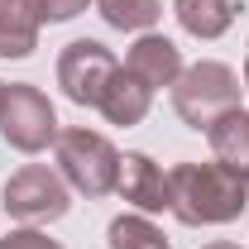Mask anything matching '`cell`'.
<instances>
[{
    "label": "cell",
    "mask_w": 249,
    "mask_h": 249,
    "mask_svg": "<svg viewBox=\"0 0 249 249\" xmlns=\"http://www.w3.org/2000/svg\"><path fill=\"white\" fill-rule=\"evenodd\" d=\"M124 201L144 216H158V211H173V187H168V173L158 168L149 154H124L120 158V182H115Z\"/></svg>",
    "instance_id": "obj_7"
},
{
    "label": "cell",
    "mask_w": 249,
    "mask_h": 249,
    "mask_svg": "<svg viewBox=\"0 0 249 249\" xmlns=\"http://www.w3.org/2000/svg\"><path fill=\"white\" fill-rule=\"evenodd\" d=\"M38 24L34 0H0V58H29L38 48Z\"/></svg>",
    "instance_id": "obj_10"
},
{
    "label": "cell",
    "mask_w": 249,
    "mask_h": 249,
    "mask_svg": "<svg viewBox=\"0 0 249 249\" xmlns=\"http://www.w3.org/2000/svg\"><path fill=\"white\" fill-rule=\"evenodd\" d=\"M173 15L192 38H220L235 24V0H173Z\"/></svg>",
    "instance_id": "obj_12"
},
{
    "label": "cell",
    "mask_w": 249,
    "mask_h": 249,
    "mask_svg": "<svg viewBox=\"0 0 249 249\" xmlns=\"http://www.w3.org/2000/svg\"><path fill=\"white\" fill-rule=\"evenodd\" d=\"M87 5H91V0H34V10H38L43 24H67V19H77Z\"/></svg>",
    "instance_id": "obj_15"
},
{
    "label": "cell",
    "mask_w": 249,
    "mask_h": 249,
    "mask_svg": "<svg viewBox=\"0 0 249 249\" xmlns=\"http://www.w3.org/2000/svg\"><path fill=\"white\" fill-rule=\"evenodd\" d=\"M0 106H5V82H0Z\"/></svg>",
    "instance_id": "obj_19"
},
{
    "label": "cell",
    "mask_w": 249,
    "mask_h": 249,
    "mask_svg": "<svg viewBox=\"0 0 249 249\" xmlns=\"http://www.w3.org/2000/svg\"><path fill=\"white\" fill-rule=\"evenodd\" d=\"M0 249H62V245L48 240L43 230H34V225H19V230H10V235L0 240Z\"/></svg>",
    "instance_id": "obj_16"
},
{
    "label": "cell",
    "mask_w": 249,
    "mask_h": 249,
    "mask_svg": "<svg viewBox=\"0 0 249 249\" xmlns=\"http://www.w3.org/2000/svg\"><path fill=\"white\" fill-rule=\"evenodd\" d=\"M0 134L10 149L19 154H43L53 139H58V115H53V101L29 87V82H15L5 87V106H0Z\"/></svg>",
    "instance_id": "obj_5"
},
{
    "label": "cell",
    "mask_w": 249,
    "mask_h": 249,
    "mask_svg": "<svg viewBox=\"0 0 249 249\" xmlns=\"http://www.w3.org/2000/svg\"><path fill=\"white\" fill-rule=\"evenodd\" d=\"M168 187H173V216L182 225H230L249 206V178L216 158L168 168Z\"/></svg>",
    "instance_id": "obj_1"
},
{
    "label": "cell",
    "mask_w": 249,
    "mask_h": 249,
    "mask_svg": "<svg viewBox=\"0 0 249 249\" xmlns=\"http://www.w3.org/2000/svg\"><path fill=\"white\" fill-rule=\"evenodd\" d=\"M149 106H154V91H149L134 72H124V67H120V72L110 77V87H106V96H101L96 110H101L110 124L129 129V124H139L144 115H149Z\"/></svg>",
    "instance_id": "obj_9"
},
{
    "label": "cell",
    "mask_w": 249,
    "mask_h": 249,
    "mask_svg": "<svg viewBox=\"0 0 249 249\" xmlns=\"http://www.w3.org/2000/svg\"><path fill=\"white\" fill-rule=\"evenodd\" d=\"M115 72H120L115 53H110L106 43H96V38H72L58 53V87H62V96H67L72 106H87V110L101 106V96H106V87H110Z\"/></svg>",
    "instance_id": "obj_6"
},
{
    "label": "cell",
    "mask_w": 249,
    "mask_h": 249,
    "mask_svg": "<svg viewBox=\"0 0 249 249\" xmlns=\"http://www.w3.org/2000/svg\"><path fill=\"white\" fill-rule=\"evenodd\" d=\"M67 206H72V187L62 182V173L43 168V163H24L5 182V216L10 220L48 225V220L67 216Z\"/></svg>",
    "instance_id": "obj_4"
},
{
    "label": "cell",
    "mask_w": 249,
    "mask_h": 249,
    "mask_svg": "<svg viewBox=\"0 0 249 249\" xmlns=\"http://www.w3.org/2000/svg\"><path fill=\"white\" fill-rule=\"evenodd\" d=\"M53 154H58V173L62 182L82 196H106L120 182V154L106 134H96L87 124H72V129H58L53 139Z\"/></svg>",
    "instance_id": "obj_3"
},
{
    "label": "cell",
    "mask_w": 249,
    "mask_h": 249,
    "mask_svg": "<svg viewBox=\"0 0 249 249\" xmlns=\"http://www.w3.org/2000/svg\"><path fill=\"white\" fill-rule=\"evenodd\" d=\"M124 72H134L149 91L173 87L182 77V48L173 38H163V34H139L129 43V53H124Z\"/></svg>",
    "instance_id": "obj_8"
},
{
    "label": "cell",
    "mask_w": 249,
    "mask_h": 249,
    "mask_svg": "<svg viewBox=\"0 0 249 249\" xmlns=\"http://www.w3.org/2000/svg\"><path fill=\"white\" fill-rule=\"evenodd\" d=\"M201 249H240L235 240H211V245H201Z\"/></svg>",
    "instance_id": "obj_17"
},
{
    "label": "cell",
    "mask_w": 249,
    "mask_h": 249,
    "mask_svg": "<svg viewBox=\"0 0 249 249\" xmlns=\"http://www.w3.org/2000/svg\"><path fill=\"white\" fill-rule=\"evenodd\" d=\"M245 91H249V53H245Z\"/></svg>",
    "instance_id": "obj_18"
},
{
    "label": "cell",
    "mask_w": 249,
    "mask_h": 249,
    "mask_svg": "<svg viewBox=\"0 0 249 249\" xmlns=\"http://www.w3.org/2000/svg\"><path fill=\"white\" fill-rule=\"evenodd\" d=\"M206 139H211V154L216 163L225 168H235L240 178H249V110H225L211 129H206Z\"/></svg>",
    "instance_id": "obj_11"
},
{
    "label": "cell",
    "mask_w": 249,
    "mask_h": 249,
    "mask_svg": "<svg viewBox=\"0 0 249 249\" xmlns=\"http://www.w3.org/2000/svg\"><path fill=\"white\" fill-rule=\"evenodd\" d=\"M101 19L124 34H149L163 19V0H96Z\"/></svg>",
    "instance_id": "obj_13"
},
{
    "label": "cell",
    "mask_w": 249,
    "mask_h": 249,
    "mask_svg": "<svg viewBox=\"0 0 249 249\" xmlns=\"http://www.w3.org/2000/svg\"><path fill=\"white\" fill-rule=\"evenodd\" d=\"M106 245H110V249H168V235L139 211V216H115V220H110Z\"/></svg>",
    "instance_id": "obj_14"
},
{
    "label": "cell",
    "mask_w": 249,
    "mask_h": 249,
    "mask_svg": "<svg viewBox=\"0 0 249 249\" xmlns=\"http://www.w3.org/2000/svg\"><path fill=\"white\" fill-rule=\"evenodd\" d=\"M235 106H240V77H235V67H225L216 58H201L192 67H182V77L173 82V110H178V120L187 129L206 134Z\"/></svg>",
    "instance_id": "obj_2"
}]
</instances>
